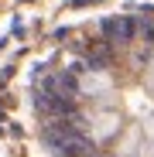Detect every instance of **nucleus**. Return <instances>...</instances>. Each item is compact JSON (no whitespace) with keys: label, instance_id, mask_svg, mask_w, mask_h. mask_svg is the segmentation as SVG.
<instances>
[{"label":"nucleus","instance_id":"obj_2","mask_svg":"<svg viewBox=\"0 0 154 157\" xmlns=\"http://www.w3.org/2000/svg\"><path fill=\"white\" fill-rule=\"evenodd\" d=\"M4 4H7V0H0V10H4Z\"/></svg>","mask_w":154,"mask_h":157},{"label":"nucleus","instance_id":"obj_1","mask_svg":"<svg viewBox=\"0 0 154 157\" xmlns=\"http://www.w3.org/2000/svg\"><path fill=\"white\" fill-rule=\"evenodd\" d=\"M51 157H154V14L113 10L62 34L28 75Z\"/></svg>","mask_w":154,"mask_h":157}]
</instances>
